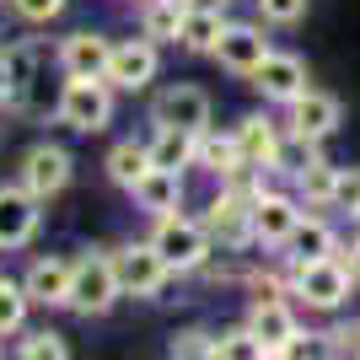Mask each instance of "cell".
<instances>
[{
  "instance_id": "obj_1",
  "label": "cell",
  "mask_w": 360,
  "mask_h": 360,
  "mask_svg": "<svg viewBox=\"0 0 360 360\" xmlns=\"http://www.w3.org/2000/svg\"><path fill=\"white\" fill-rule=\"evenodd\" d=\"M54 119L75 135H103L113 124V81L108 75H65L54 97Z\"/></svg>"
},
{
  "instance_id": "obj_2",
  "label": "cell",
  "mask_w": 360,
  "mask_h": 360,
  "mask_svg": "<svg viewBox=\"0 0 360 360\" xmlns=\"http://www.w3.org/2000/svg\"><path fill=\"white\" fill-rule=\"evenodd\" d=\"M150 242H156V253L167 258V269H172V274H199L215 253H221V248H215V237H210V226L194 221V215H183V210L156 215Z\"/></svg>"
},
{
  "instance_id": "obj_3",
  "label": "cell",
  "mask_w": 360,
  "mask_h": 360,
  "mask_svg": "<svg viewBox=\"0 0 360 360\" xmlns=\"http://www.w3.org/2000/svg\"><path fill=\"white\" fill-rule=\"evenodd\" d=\"M290 274V296L307 301L312 312H339L349 301V290H355V280H349L345 258L328 253V258H307V264H285Z\"/></svg>"
},
{
  "instance_id": "obj_4",
  "label": "cell",
  "mask_w": 360,
  "mask_h": 360,
  "mask_svg": "<svg viewBox=\"0 0 360 360\" xmlns=\"http://www.w3.org/2000/svg\"><path fill=\"white\" fill-rule=\"evenodd\" d=\"M113 301H124L113 253H81L75 258V274H70V301H65V307L81 312V317H103Z\"/></svg>"
},
{
  "instance_id": "obj_5",
  "label": "cell",
  "mask_w": 360,
  "mask_h": 360,
  "mask_svg": "<svg viewBox=\"0 0 360 360\" xmlns=\"http://www.w3.org/2000/svg\"><path fill=\"white\" fill-rule=\"evenodd\" d=\"M253 199L248 188H231V183H221V194L205 205V215L199 221L210 226L215 248H226V253H242L248 242H253Z\"/></svg>"
},
{
  "instance_id": "obj_6",
  "label": "cell",
  "mask_w": 360,
  "mask_h": 360,
  "mask_svg": "<svg viewBox=\"0 0 360 360\" xmlns=\"http://www.w3.org/2000/svg\"><path fill=\"white\" fill-rule=\"evenodd\" d=\"M113 264H119V285H124V296H135V301H156L178 274L167 269V258L156 253V242H129V248H119L113 253Z\"/></svg>"
},
{
  "instance_id": "obj_7",
  "label": "cell",
  "mask_w": 360,
  "mask_h": 360,
  "mask_svg": "<svg viewBox=\"0 0 360 360\" xmlns=\"http://www.w3.org/2000/svg\"><path fill=\"white\" fill-rule=\"evenodd\" d=\"M156 70H162V49H156V38H119L113 44V60H108V81H113V91H146L150 81H156Z\"/></svg>"
},
{
  "instance_id": "obj_8",
  "label": "cell",
  "mask_w": 360,
  "mask_h": 360,
  "mask_svg": "<svg viewBox=\"0 0 360 360\" xmlns=\"http://www.w3.org/2000/svg\"><path fill=\"white\" fill-rule=\"evenodd\" d=\"M248 86H253L264 103H285L290 108L301 91H307V60H301V54H285V49H269L264 65L248 75Z\"/></svg>"
},
{
  "instance_id": "obj_9",
  "label": "cell",
  "mask_w": 360,
  "mask_h": 360,
  "mask_svg": "<svg viewBox=\"0 0 360 360\" xmlns=\"http://www.w3.org/2000/svg\"><path fill=\"white\" fill-rule=\"evenodd\" d=\"M70 172H75V162H70L65 146H32L27 156H22V167H16V183L38 199H54V194L70 188Z\"/></svg>"
},
{
  "instance_id": "obj_10",
  "label": "cell",
  "mask_w": 360,
  "mask_h": 360,
  "mask_svg": "<svg viewBox=\"0 0 360 360\" xmlns=\"http://www.w3.org/2000/svg\"><path fill=\"white\" fill-rule=\"evenodd\" d=\"M307 215L296 194H280V188H264L253 199V248H285V237L296 231V221Z\"/></svg>"
},
{
  "instance_id": "obj_11",
  "label": "cell",
  "mask_w": 360,
  "mask_h": 360,
  "mask_svg": "<svg viewBox=\"0 0 360 360\" xmlns=\"http://www.w3.org/2000/svg\"><path fill=\"white\" fill-rule=\"evenodd\" d=\"M38 205H44V199L27 194L22 183H6V188H0V253H16V248H27V242L38 237V221H44Z\"/></svg>"
},
{
  "instance_id": "obj_12",
  "label": "cell",
  "mask_w": 360,
  "mask_h": 360,
  "mask_svg": "<svg viewBox=\"0 0 360 360\" xmlns=\"http://www.w3.org/2000/svg\"><path fill=\"white\" fill-rule=\"evenodd\" d=\"M269 49H274V44L264 38V27H258V22H226V27H221V44H215L210 60H221V70H231V75H242V81H248V75L264 65V54H269Z\"/></svg>"
},
{
  "instance_id": "obj_13",
  "label": "cell",
  "mask_w": 360,
  "mask_h": 360,
  "mask_svg": "<svg viewBox=\"0 0 360 360\" xmlns=\"http://www.w3.org/2000/svg\"><path fill=\"white\" fill-rule=\"evenodd\" d=\"M150 124H167V129H194L205 135L210 129V97L199 86H167L156 103H150Z\"/></svg>"
},
{
  "instance_id": "obj_14",
  "label": "cell",
  "mask_w": 360,
  "mask_h": 360,
  "mask_svg": "<svg viewBox=\"0 0 360 360\" xmlns=\"http://www.w3.org/2000/svg\"><path fill=\"white\" fill-rule=\"evenodd\" d=\"M339 119H345V108H339V97H328V91H317V86H307L290 103V119H285V129H296V135H307V140H323L339 129Z\"/></svg>"
},
{
  "instance_id": "obj_15",
  "label": "cell",
  "mask_w": 360,
  "mask_h": 360,
  "mask_svg": "<svg viewBox=\"0 0 360 360\" xmlns=\"http://www.w3.org/2000/svg\"><path fill=\"white\" fill-rule=\"evenodd\" d=\"M60 70L65 75H108V60H113V38L108 32H91V27H81V32H70V38H60Z\"/></svg>"
},
{
  "instance_id": "obj_16",
  "label": "cell",
  "mask_w": 360,
  "mask_h": 360,
  "mask_svg": "<svg viewBox=\"0 0 360 360\" xmlns=\"http://www.w3.org/2000/svg\"><path fill=\"white\" fill-rule=\"evenodd\" d=\"M70 274H75V258H38L27 274H22V285H27V301L38 307H65L70 301Z\"/></svg>"
},
{
  "instance_id": "obj_17",
  "label": "cell",
  "mask_w": 360,
  "mask_h": 360,
  "mask_svg": "<svg viewBox=\"0 0 360 360\" xmlns=\"http://www.w3.org/2000/svg\"><path fill=\"white\" fill-rule=\"evenodd\" d=\"M248 328L264 339V349H269V355H280V349H285V339L301 328V323H296V312H290L285 296H264V301H253V307H248Z\"/></svg>"
},
{
  "instance_id": "obj_18",
  "label": "cell",
  "mask_w": 360,
  "mask_h": 360,
  "mask_svg": "<svg viewBox=\"0 0 360 360\" xmlns=\"http://www.w3.org/2000/svg\"><path fill=\"white\" fill-rule=\"evenodd\" d=\"M129 199H135L146 215H172V210H183V172H172V167H150L146 178L129 188Z\"/></svg>"
},
{
  "instance_id": "obj_19",
  "label": "cell",
  "mask_w": 360,
  "mask_h": 360,
  "mask_svg": "<svg viewBox=\"0 0 360 360\" xmlns=\"http://www.w3.org/2000/svg\"><path fill=\"white\" fill-rule=\"evenodd\" d=\"M285 264H307V258H328V253H339V231H333L323 215H301L296 221V231L285 237Z\"/></svg>"
},
{
  "instance_id": "obj_20",
  "label": "cell",
  "mask_w": 360,
  "mask_h": 360,
  "mask_svg": "<svg viewBox=\"0 0 360 360\" xmlns=\"http://www.w3.org/2000/svg\"><path fill=\"white\" fill-rule=\"evenodd\" d=\"M38 60H44L38 38H16V44H6V65H11V108L32 103V86L44 81V75H38Z\"/></svg>"
},
{
  "instance_id": "obj_21",
  "label": "cell",
  "mask_w": 360,
  "mask_h": 360,
  "mask_svg": "<svg viewBox=\"0 0 360 360\" xmlns=\"http://www.w3.org/2000/svg\"><path fill=\"white\" fill-rule=\"evenodd\" d=\"M231 135H237V150L248 167H264V172H274V146H280V129H274L269 119H237L231 124Z\"/></svg>"
},
{
  "instance_id": "obj_22",
  "label": "cell",
  "mask_w": 360,
  "mask_h": 360,
  "mask_svg": "<svg viewBox=\"0 0 360 360\" xmlns=\"http://www.w3.org/2000/svg\"><path fill=\"white\" fill-rule=\"evenodd\" d=\"M146 146H150V162H156V167H172V172H183V167H194L199 135H194V129H167V124H156Z\"/></svg>"
},
{
  "instance_id": "obj_23",
  "label": "cell",
  "mask_w": 360,
  "mask_h": 360,
  "mask_svg": "<svg viewBox=\"0 0 360 360\" xmlns=\"http://www.w3.org/2000/svg\"><path fill=\"white\" fill-rule=\"evenodd\" d=\"M194 167L199 172H210V178H226V172H237L242 167V150H237V135H231V129H205V135H199V150H194Z\"/></svg>"
},
{
  "instance_id": "obj_24",
  "label": "cell",
  "mask_w": 360,
  "mask_h": 360,
  "mask_svg": "<svg viewBox=\"0 0 360 360\" xmlns=\"http://www.w3.org/2000/svg\"><path fill=\"white\" fill-rule=\"evenodd\" d=\"M296 199L301 205H317V210H333V188H339V167L333 162H323V156H317V162H307L296 172Z\"/></svg>"
},
{
  "instance_id": "obj_25",
  "label": "cell",
  "mask_w": 360,
  "mask_h": 360,
  "mask_svg": "<svg viewBox=\"0 0 360 360\" xmlns=\"http://www.w3.org/2000/svg\"><path fill=\"white\" fill-rule=\"evenodd\" d=\"M221 27L226 16L221 11H183V27H178V49L183 54H215V44H221Z\"/></svg>"
},
{
  "instance_id": "obj_26",
  "label": "cell",
  "mask_w": 360,
  "mask_h": 360,
  "mask_svg": "<svg viewBox=\"0 0 360 360\" xmlns=\"http://www.w3.org/2000/svg\"><path fill=\"white\" fill-rule=\"evenodd\" d=\"M103 167H108V178H113L124 194H129V188H135V183L146 178L156 162H150V146H140V140H119V146L108 150V162H103Z\"/></svg>"
},
{
  "instance_id": "obj_27",
  "label": "cell",
  "mask_w": 360,
  "mask_h": 360,
  "mask_svg": "<svg viewBox=\"0 0 360 360\" xmlns=\"http://www.w3.org/2000/svg\"><path fill=\"white\" fill-rule=\"evenodd\" d=\"M183 11H188V0H146L140 6V32L156 38V44H178Z\"/></svg>"
},
{
  "instance_id": "obj_28",
  "label": "cell",
  "mask_w": 360,
  "mask_h": 360,
  "mask_svg": "<svg viewBox=\"0 0 360 360\" xmlns=\"http://www.w3.org/2000/svg\"><path fill=\"white\" fill-rule=\"evenodd\" d=\"M307 162H317V140L296 135V129H280V146H274V172H280V178H296Z\"/></svg>"
},
{
  "instance_id": "obj_29",
  "label": "cell",
  "mask_w": 360,
  "mask_h": 360,
  "mask_svg": "<svg viewBox=\"0 0 360 360\" xmlns=\"http://www.w3.org/2000/svg\"><path fill=\"white\" fill-rule=\"evenodd\" d=\"M27 307H32V301H27V285L0 274V339H6V333H16L22 323H27Z\"/></svg>"
},
{
  "instance_id": "obj_30",
  "label": "cell",
  "mask_w": 360,
  "mask_h": 360,
  "mask_svg": "<svg viewBox=\"0 0 360 360\" xmlns=\"http://www.w3.org/2000/svg\"><path fill=\"white\" fill-rule=\"evenodd\" d=\"M172 355L183 360H221V333H205V328H183L178 339H172Z\"/></svg>"
},
{
  "instance_id": "obj_31",
  "label": "cell",
  "mask_w": 360,
  "mask_h": 360,
  "mask_svg": "<svg viewBox=\"0 0 360 360\" xmlns=\"http://www.w3.org/2000/svg\"><path fill=\"white\" fill-rule=\"evenodd\" d=\"M221 360H269V349H264V339L242 323V328L221 333Z\"/></svg>"
},
{
  "instance_id": "obj_32",
  "label": "cell",
  "mask_w": 360,
  "mask_h": 360,
  "mask_svg": "<svg viewBox=\"0 0 360 360\" xmlns=\"http://www.w3.org/2000/svg\"><path fill=\"white\" fill-rule=\"evenodd\" d=\"M317 355H333V333H290L285 349H280V360H317Z\"/></svg>"
},
{
  "instance_id": "obj_33",
  "label": "cell",
  "mask_w": 360,
  "mask_h": 360,
  "mask_svg": "<svg viewBox=\"0 0 360 360\" xmlns=\"http://www.w3.org/2000/svg\"><path fill=\"white\" fill-rule=\"evenodd\" d=\"M22 355H27V360H65V355H70V345H65V333L38 328V333L22 339Z\"/></svg>"
},
{
  "instance_id": "obj_34",
  "label": "cell",
  "mask_w": 360,
  "mask_h": 360,
  "mask_svg": "<svg viewBox=\"0 0 360 360\" xmlns=\"http://www.w3.org/2000/svg\"><path fill=\"white\" fill-rule=\"evenodd\" d=\"M258 16L269 22V27H290L307 16V0H258Z\"/></svg>"
},
{
  "instance_id": "obj_35",
  "label": "cell",
  "mask_w": 360,
  "mask_h": 360,
  "mask_svg": "<svg viewBox=\"0 0 360 360\" xmlns=\"http://www.w3.org/2000/svg\"><path fill=\"white\" fill-rule=\"evenodd\" d=\"M333 210H360V167H339V188H333Z\"/></svg>"
},
{
  "instance_id": "obj_36",
  "label": "cell",
  "mask_w": 360,
  "mask_h": 360,
  "mask_svg": "<svg viewBox=\"0 0 360 360\" xmlns=\"http://www.w3.org/2000/svg\"><path fill=\"white\" fill-rule=\"evenodd\" d=\"M11 11L22 16V22H54V16L65 11V0H11Z\"/></svg>"
},
{
  "instance_id": "obj_37",
  "label": "cell",
  "mask_w": 360,
  "mask_h": 360,
  "mask_svg": "<svg viewBox=\"0 0 360 360\" xmlns=\"http://www.w3.org/2000/svg\"><path fill=\"white\" fill-rule=\"evenodd\" d=\"M248 290H253V301H264V296H290V274H248Z\"/></svg>"
},
{
  "instance_id": "obj_38",
  "label": "cell",
  "mask_w": 360,
  "mask_h": 360,
  "mask_svg": "<svg viewBox=\"0 0 360 360\" xmlns=\"http://www.w3.org/2000/svg\"><path fill=\"white\" fill-rule=\"evenodd\" d=\"M339 258H345L349 280H355V285H360V237H349V248H339Z\"/></svg>"
},
{
  "instance_id": "obj_39",
  "label": "cell",
  "mask_w": 360,
  "mask_h": 360,
  "mask_svg": "<svg viewBox=\"0 0 360 360\" xmlns=\"http://www.w3.org/2000/svg\"><path fill=\"white\" fill-rule=\"evenodd\" d=\"M0 103L11 108V65H6V49H0Z\"/></svg>"
},
{
  "instance_id": "obj_40",
  "label": "cell",
  "mask_w": 360,
  "mask_h": 360,
  "mask_svg": "<svg viewBox=\"0 0 360 360\" xmlns=\"http://www.w3.org/2000/svg\"><path fill=\"white\" fill-rule=\"evenodd\" d=\"M188 6H194V11H221V16H226V6H231V0H188Z\"/></svg>"
},
{
  "instance_id": "obj_41",
  "label": "cell",
  "mask_w": 360,
  "mask_h": 360,
  "mask_svg": "<svg viewBox=\"0 0 360 360\" xmlns=\"http://www.w3.org/2000/svg\"><path fill=\"white\" fill-rule=\"evenodd\" d=\"M355 221H360V210H355Z\"/></svg>"
}]
</instances>
